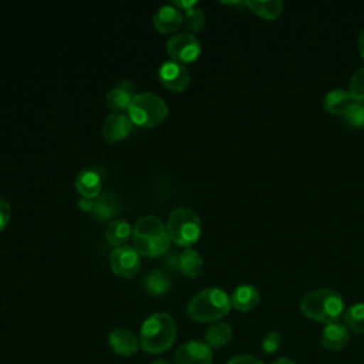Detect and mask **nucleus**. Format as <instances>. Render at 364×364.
Segmentation results:
<instances>
[{
  "label": "nucleus",
  "mask_w": 364,
  "mask_h": 364,
  "mask_svg": "<svg viewBox=\"0 0 364 364\" xmlns=\"http://www.w3.org/2000/svg\"><path fill=\"white\" fill-rule=\"evenodd\" d=\"M166 225L154 215H145L132 228V247L144 257H159L169 249Z\"/></svg>",
  "instance_id": "nucleus-1"
},
{
  "label": "nucleus",
  "mask_w": 364,
  "mask_h": 364,
  "mask_svg": "<svg viewBox=\"0 0 364 364\" xmlns=\"http://www.w3.org/2000/svg\"><path fill=\"white\" fill-rule=\"evenodd\" d=\"M300 310L304 317L326 326L341 318L344 314V300L333 289H316L301 297Z\"/></svg>",
  "instance_id": "nucleus-2"
},
{
  "label": "nucleus",
  "mask_w": 364,
  "mask_h": 364,
  "mask_svg": "<svg viewBox=\"0 0 364 364\" xmlns=\"http://www.w3.org/2000/svg\"><path fill=\"white\" fill-rule=\"evenodd\" d=\"M176 334L178 327L171 314L154 313L141 326L139 346L145 353L161 354L173 346Z\"/></svg>",
  "instance_id": "nucleus-3"
},
{
  "label": "nucleus",
  "mask_w": 364,
  "mask_h": 364,
  "mask_svg": "<svg viewBox=\"0 0 364 364\" xmlns=\"http://www.w3.org/2000/svg\"><path fill=\"white\" fill-rule=\"evenodd\" d=\"M232 309L230 296L219 287H208L198 291L186 306V314L196 323H218Z\"/></svg>",
  "instance_id": "nucleus-4"
},
{
  "label": "nucleus",
  "mask_w": 364,
  "mask_h": 364,
  "mask_svg": "<svg viewBox=\"0 0 364 364\" xmlns=\"http://www.w3.org/2000/svg\"><path fill=\"white\" fill-rule=\"evenodd\" d=\"M166 102L154 92L135 94L128 107V118L136 127L152 128L164 122L168 117Z\"/></svg>",
  "instance_id": "nucleus-5"
},
{
  "label": "nucleus",
  "mask_w": 364,
  "mask_h": 364,
  "mask_svg": "<svg viewBox=\"0 0 364 364\" xmlns=\"http://www.w3.org/2000/svg\"><path fill=\"white\" fill-rule=\"evenodd\" d=\"M166 230L171 242L182 247H191L202 235V222L192 209L176 208L168 218Z\"/></svg>",
  "instance_id": "nucleus-6"
},
{
  "label": "nucleus",
  "mask_w": 364,
  "mask_h": 364,
  "mask_svg": "<svg viewBox=\"0 0 364 364\" xmlns=\"http://www.w3.org/2000/svg\"><path fill=\"white\" fill-rule=\"evenodd\" d=\"M166 53L176 63H193L200 54V43L191 33H178L166 41Z\"/></svg>",
  "instance_id": "nucleus-7"
},
{
  "label": "nucleus",
  "mask_w": 364,
  "mask_h": 364,
  "mask_svg": "<svg viewBox=\"0 0 364 364\" xmlns=\"http://www.w3.org/2000/svg\"><path fill=\"white\" fill-rule=\"evenodd\" d=\"M109 266L114 274L124 279H131L141 267V256L129 245L118 246L109 253Z\"/></svg>",
  "instance_id": "nucleus-8"
},
{
  "label": "nucleus",
  "mask_w": 364,
  "mask_h": 364,
  "mask_svg": "<svg viewBox=\"0 0 364 364\" xmlns=\"http://www.w3.org/2000/svg\"><path fill=\"white\" fill-rule=\"evenodd\" d=\"M212 348L200 340H189L173 353V364H212Z\"/></svg>",
  "instance_id": "nucleus-9"
},
{
  "label": "nucleus",
  "mask_w": 364,
  "mask_h": 364,
  "mask_svg": "<svg viewBox=\"0 0 364 364\" xmlns=\"http://www.w3.org/2000/svg\"><path fill=\"white\" fill-rule=\"evenodd\" d=\"M158 78L165 88L176 92H183L191 82V75L188 70L181 63L172 60L165 61L161 65L158 71Z\"/></svg>",
  "instance_id": "nucleus-10"
},
{
  "label": "nucleus",
  "mask_w": 364,
  "mask_h": 364,
  "mask_svg": "<svg viewBox=\"0 0 364 364\" xmlns=\"http://www.w3.org/2000/svg\"><path fill=\"white\" fill-rule=\"evenodd\" d=\"M108 346L117 355L124 357H131L141 348L139 338L129 328L124 327L111 330L108 334Z\"/></svg>",
  "instance_id": "nucleus-11"
},
{
  "label": "nucleus",
  "mask_w": 364,
  "mask_h": 364,
  "mask_svg": "<svg viewBox=\"0 0 364 364\" xmlns=\"http://www.w3.org/2000/svg\"><path fill=\"white\" fill-rule=\"evenodd\" d=\"M131 128L132 122L127 115L121 112L111 114L104 119L102 124L104 141L108 144H117L119 141H124L129 135Z\"/></svg>",
  "instance_id": "nucleus-12"
},
{
  "label": "nucleus",
  "mask_w": 364,
  "mask_h": 364,
  "mask_svg": "<svg viewBox=\"0 0 364 364\" xmlns=\"http://www.w3.org/2000/svg\"><path fill=\"white\" fill-rule=\"evenodd\" d=\"M348 340L350 331L344 326V323L340 321L326 324L320 336V344L328 351H340L347 346Z\"/></svg>",
  "instance_id": "nucleus-13"
},
{
  "label": "nucleus",
  "mask_w": 364,
  "mask_h": 364,
  "mask_svg": "<svg viewBox=\"0 0 364 364\" xmlns=\"http://www.w3.org/2000/svg\"><path fill=\"white\" fill-rule=\"evenodd\" d=\"M135 85L128 81V80H122L121 82L117 84V87H114L105 97V105L115 111V112H121L124 109L128 111V107L131 104V101L134 100L135 94H134Z\"/></svg>",
  "instance_id": "nucleus-14"
},
{
  "label": "nucleus",
  "mask_w": 364,
  "mask_h": 364,
  "mask_svg": "<svg viewBox=\"0 0 364 364\" xmlns=\"http://www.w3.org/2000/svg\"><path fill=\"white\" fill-rule=\"evenodd\" d=\"M182 20H183V16L181 10L176 9L173 4H166L159 7L152 17V23L159 33L176 31L181 27Z\"/></svg>",
  "instance_id": "nucleus-15"
},
{
  "label": "nucleus",
  "mask_w": 364,
  "mask_h": 364,
  "mask_svg": "<svg viewBox=\"0 0 364 364\" xmlns=\"http://www.w3.org/2000/svg\"><path fill=\"white\" fill-rule=\"evenodd\" d=\"M355 101L357 100L350 94L348 90L336 88L326 94L323 100V107L328 114L341 118Z\"/></svg>",
  "instance_id": "nucleus-16"
},
{
  "label": "nucleus",
  "mask_w": 364,
  "mask_h": 364,
  "mask_svg": "<svg viewBox=\"0 0 364 364\" xmlns=\"http://www.w3.org/2000/svg\"><path fill=\"white\" fill-rule=\"evenodd\" d=\"M74 186L81 198L97 199L101 195V176L94 169H82L74 179Z\"/></svg>",
  "instance_id": "nucleus-17"
},
{
  "label": "nucleus",
  "mask_w": 364,
  "mask_h": 364,
  "mask_svg": "<svg viewBox=\"0 0 364 364\" xmlns=\"http://www.w3.org/2000/svg\"><path fill=\"white\" fill-rule=\"evenodd\" d=\"M230 301L239 311H252L260 303V293L253 284H240L233 290Z\"/></svg>",
  "instance_id": "nucleus-18"
},
{
  "label": "nucleus",
  "mask_w": 364,
  "mask_h": 364,
  "mask_svg": "<svg viewBox=\"0 0 364 364\" xmlns=\"http://www.w3.org/2000/svg\"><path fill=\"white\" fill-rule=\"evenodd\" d=\"M178 269L183 276L195 279L202 273L203 259L195 249L185 247L178 257Z\"/></svg>",
  "instance_id": "nucleus-19"
},
{
  "label": "nucleus",
  "mask_w": 364,
  "mask_h": 364,
  "mask_svg": "<svg viewBox=\"0 0 364 364\" xmlns=\"http://www.w3.org/2000/svg\"><path fill=\"white\" fill-rule=\"evenodd\" d=\"M131 235H132L131 225L125 219H121V218L112 219L105 229L107 242L115 247L124 246L129 240Z\"/></svg>",
  "instance_id": "nucleus-20"
},
{
  "label": "nucleus",
  "mask_w": 364,
  "mask_h": 364,
  "mask_svg": "<svg viewBox=\"0 0 364 364\" xmlns=\"http://www.w3.org/2000/svg\"><path fill=\"white\" fill-rule=\"evenodd\" d=\"M233 337V330L228 323L218 321L208 327L205 333V343L210 348H220L226 346Z\"/></svg>",
  "instance_id": "nucleus-21"
},
{
  "label": "nucleus",
  "mask_w": 364,
  "mask_h": 364,
  "mask_svg": "<svg viewBox=\"0 0 364 364\" xmlns=\"http://www.w3.org/2000/svg\"><path fill=\"white\" fill-rule=\"evenodd\" d=\"M245 4L250 9V11L264 20H276L284 10V4L280 0H249Z\"/></svg>",
  "instance_id": "nucleus-22"
},
{
  "label": "nucleus",
  "mask_w": 364,
  "mask_h": 364,
  "mask_svg": "<svg viewBox=\"0 0 364 364\" xmlns=\"http://www.w3.org/2000/svg\"><path fill=\"white\" fill-rule=\"evenodd\" d=\"M144 287L149 294L159 297V296H165L169 293V290L172 287V282L162 270L154 269L145 276Z\"/></svg>",
  "instance_id": "nucleus-23"
},
{
  "label": "nucleus",
  "mask_w": 364,
  "mask_h": 364,
  "mask_svg": "<svg viewBox=\"0 0 364 364\" xmlns=\"http://www.w3.org/2000/svg\"><path fill=\"white\" fill-rule=\"evenodd\" d=\"M118 212V202L114 195L105 193L100 195L97 199H94V208L91 210V216L98 222H105L115 216Z\"/></svg>",
  "instance_id": "nucleus-24"
},
{
  "label": "nucleus",
  "mask_w": 364,
  "mask_h": 364,
  "mask_svg": "<svg viewBox=\"0 0 364 364\" xmlns=\"http://www.w3.org/2000/svg\"><path fill=\"white\" fill-rule=\"evenodd\" d=\"M343 323L354 334H364V303L350 306L343 314Z\"/></svg>",
  "instance_id": "nucleus-25"
},
{
  "label": "nucleus",
  "mask_w": 364,
  "mask_h": 364,
  "mask_svg": "<svg viewBox=\"0 0 364 364\" xmlns=\"http://www.w3.org/2000/svg\"><path fill=\"white\" fill-rule=\"evenodd\" d=\"M341 121L354 129H363L364 128V104L355 101L348 111L341 117Z\"/></svg>",
  "instance_id": "nucleus-26"
},
{
  "label": "nucleus",
  "mask_w": 364,
  "mask_h": 364,
  "mask_svg": "<svg viewBox=\"0 0 364 364\" xmlns=\"http://www.w3.org/2000/svg\"><path fill=\"white\" fill-rule=\"evenodd\" d=\"M182 24L189 31H193V33L200 31L203 28V26H205V14H203V11L200 9H196V7L185 10Z\"/></svg>",
  "instance_id": "nucleus-27"
},
{
  "label": "nucleus",
  "mask_w": 364,
  "mask_h": 364,
  "mask_svg": "<svg viewBox=\"0 0 364 364\" xmlns=\"http://www.w3.org/2000/svg\"><path fill=\"white\" fill-rule=\"evenodd\" d=\"M350 94L361 104H364V67L353 74L348 82Z\"/></svg>",
  "instance_id": "nucleus-28"
},
{
  "label": "nucleus",
  "mask_w": 364,
  "mask_h": 364,
  "mask_svg": "<svg viewBox=\"0 0 364 364\" xmlns=\"http://www.w3.org/2000/svg\"><path fill=\"white\" fill-rule=\"evenodd\" d=\"M282 344V337L277 331H269L263 340H262V350L266 353V354H273L279 350Z\"/></svg>",
  "instance_id": "nucleus-29"
},
{
  "label": "nucleus",
  "mask_w": 364,
  "mask_h": 364,
  "mask_svg": "<svg viewBox=\"0 0 364 364\" xmlns=\"http://www.w3.org/2000/svg\"><path fill=\"white\" fill-rule=\"evenodd\" d=\"M10 203L7 199L0 196V232L6 229L10 220Z\"/></svg>",
  "instance_id": "nucleus-30"
},
{
  "label": "nucleus",
  "mask_w": 364,
  "mask_h": 364,
  "mask_svg": "<svg viewBox=\"0 0 364 364\" xmlns=\"http://www.w3.org/2000/svg\"><path fill=\"white\" fill-rule=\"evenodd\" d=\"M226 364H264L262 360L249 355V354H239L232 357Z\"/></svg>",
  "instance_id": "nucleus-31"
},
{
  "label": "nucleus",
  "mask_w": 364,
  "mask_h": 364,
  "mask_svg": "<svg viewBox=\"0 0 364 364\" xmlns=\"http://www.w3.org/2000/svg\"><path fill=\"white\" fill-rule=\"evenodd\" d=\"M78 208H80L81 210H84V212H90V213H91V210H92V208H94V199L81 198V199L78 200Z\"/></svg>",
  "instance_id": "nucleus-32"
},
{
  "label": "nucleus",
  "mask_w": 364,
  "mask_h": 364,
  "mask_svg": "<svg viewBox=\"0 0 364 364\" xmlns=\"http://www.w3.org/2000/svg\"><path fill=\"white\" fill-rule=\"evenodd\" d=\"M176 9H185V10H188V9H192V7H195L196 6V1H173L172 3Z\"/></svg>",
  "instance_id": "nucleus-33"
},
{
  "label": "nucleus",
  "mask_w": 364,
  "mask_h": 364,
  "mask_svg": "<svg viewBox=\"0 0 364 364\" xmlns=\"http://www.w3.org/2000/svg\"><path fill=\"white\" fill-rule=\"evenodd\" d=\"M358 51L361 58L364 60V30L360 33V37H358Z\"/></svg>",
  "instance_id": "nucleus-34"
},
{
  "label": "nucleus",
  "mask_w": 364,
  "mask_h": 364,
  "mask_svg": "<svg viewBox=\"0 0 364 364\" xmlns=\"http://www.w3.org/2000/svg\"><path fill=\"white\" fill-rule=\"evenodd\" d=\"M272 364H296V363L289 357H279Z\"/></svg>",
  "instance_id": "nucleus-35"
},
{
  "label": "nucleus",
  "mask_w": 364,
  "mask_h": 364,
  "mask_svg": "<svg viewBox=\"0 0 364 364\" xmlns=\"http://www.w3.org/2000/svg\"><path fill=\"white\" fill-rule=\"evenodd\" d=\"M151 364H171V363H168L166 360H164V358H156L155 361H152Z\"/></svg>",
  "instance_id": "nucleus-36"
}]
</instances>
